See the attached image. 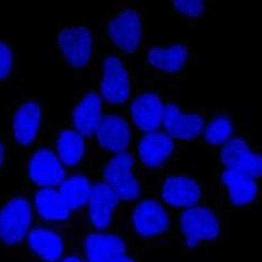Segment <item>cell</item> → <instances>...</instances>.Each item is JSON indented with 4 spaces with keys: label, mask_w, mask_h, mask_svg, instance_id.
<instances>
[{
    "label": "cell",
    "mask_w": 262,
    "mask_h": 262,
    "mask_svg": "<svg viewBox=\"0 0 262 262\" xmlns=\"http://www.w3.org/2000/svg\"><path fill=\"white\" fill-rule=\"evenodd\" d=\"M103 111H104V102L92 85L75 90L73 103L71 106L68 107V112L73 127L88 142L89 150L92 147L94 135L98 130Z\"/></svg>",
    "instance_id": "obj_21"
},
{
    "label": "cell",
    "mask_w": 262,
    "mask_h": 262,
    "mask_svg": "<svg viewBox=\"0 0 262 262\" xmlns=\"http://www.w3.org/2000/svg\"><path fill=\"white\" fill-rule=\"evenodd\" d=\"M70 249L89 262H107L129 253L145 252V248L125 233L90 231L74 226L71 232Z\"/></svg>",
    "instance_id": "obj_15"
},
{
    "label": "cell",
    "mask_w": 262,
    "mask_h": 262,
    "mask_svg": "<svg viewBox=\"0 0 262 262\" xmlns=\"http://www.w3.org/2000/svg\"><path fill=\"white\" fill-rule=\"evenodd\" d=\"M236 124L233 121V112L229 107L213 106L202 135L195 143L204 150L217 151L229 141Z\"/></svg>",
    "instance_id": "obj_25"
},
{
    "label": "cell",
    "mask_w": 262,
    "mask_h": 262,
    "mask_svg": "<svg viewBox=\"0 0 262 262\" xmlns=\"http://www.w3.org/2000/svg\"><path fill=\"white\" fill-rule=\"evenodd\" d=\"M33 220L32 190L23 185L0 194V250L5 256L19 257Z\"/></svg>",
    "instance_id": "obj_9"
},
{
    "label": "cell",
    "mask_w": 262,
    "mask_h": 262,
    "mask_svg": "<svg viewBox=\"0 0 262 262\" xmlns=\"http://www.w3.org/2000/svg\"><path fill=\"white\" fill-rule=\"evenodd\" d=\"M54 146L62 164L68 170L77 168L89 154L88 142L70 121L67 108L64 115L54 122Z\"/></svg>",
    "instance_id": "obj_22"
},
{
    "label": "cell",
    "mask_w": 262,
    "mask_h": 262,
    "mask_svg": "<svg viewBox=\"0 0 262 262\" xmlns=\"http://www.w3.org/2000/svg\"><path fill=\"white\" fill-rule=\"evenodd\" d=\"M216 177L219 184L216 197L225 211H243L261 199V181L243 171L217 166Z\"/></svg>",
    "instance_id": "obj_18"
},
{
    "label": "cell",
    "mask_w": 262,
    "mask_h": 262,
    "mask_svg": "<svg viewBox=\"0 0 262 262\" xmlns=\"http://www.w3.org/2000/svg\"><path fill=\"white\" fill-rule=\"evenodd\" d=\"M127 206L106 184L93 177L91 194L75 227L90 231L125 233Z\"/></svg>",
    "instance_id": "obj_11"
},
{
    "label": "cell",
    "mask_w": 262,
    "mask_h": 262,
    "mask_svg": "<svg viewBox=\"0 0 262 262\" xmlns=\"http://www.w3.org/2000/svg\"><path fill=\"white\" fill-rule=\"evenodd\" d=\"M173 226L174 211L163 204L155 188L127 206L125 234L145 249L168 248Z\"/></svg>",
    "instance_id": "obj_5"
},
{
    "label": "cell",
    "mask_w": 262,
    "mask_h": 262,
    "mask_svg": "<svg viewBox=\"0 0 262 262\" xmlns=\"http://www.w3.org/2000/svg\"><path fill=\"white\" fill-rule=\"evenodd\" d=\"M19 71V50L15 38L0 36V86H5Z\"/></svg>",
    "instance_id": "obj_26"
},
{
    "label": "cell",
    "mask_w": 262,
    "mask_h": 262,
    "mask_svg": "<svg viewBox=\"0 0 262 262\" xmlns=\"http://www.w3.org/2000/svg\"><path fill=\"white\" fill-rule=\"evenodd\" d=\"M145 38V5L135 0H117L110 5L96 33L100 47L125 62L139 56Z\"/></svg>",
    "instance_id": "obj_2"
},
{
    "label": "cell",
    "mask_w": 262,
    "mask_h": 262,
    "mask_svg": "<svg viewBox=\"0 0 262 262\" xmlns=\"http://www.w3.org/2000/svg\"><path fill=\"white\" fill-rule=\"evenodd\" d=\"M144 68L155 82L178 83L188 80L198 61L191 41L183 36L145 38L140 53Z\"/></svg>",
    "instance_id": "obj_3"
},
{
    "label": "cell",
    "mask_w": 262,
    "mask_h": 262,
    "mask_svg": "<svg viewBox=\"0 0 262 262\" xmlns=\"http://www.w3.org/2000/svg\"><path fill=\"white\" fill-rule=\"evenodd\" d=\"M174 211V226L168 238V247L179 244L182 256H188L219 246L228 233L227 217L229 212L213 202Z\"/></svg>",
    "instance_id": "obj_1"
},
{
    "label": "cell",
    "mask_w": 262,
    "mask_h": 262,
    "mask_svg": "<svg viewBox=\"0 0 262 262\" xmlns=\"http://www.w3.org/2000/svg\"><path fill=\"white\" fill-rule=\"evenodd\" d=\"M155 192L163 204L171 210L213 202L215 194L202 178L187 173H164L154 175Z\"/></svg>",
    "instance_id": "obj_14"
},
{
    "label": "cell",
    "mask_w": 262,
    "mask_h": 262,
    "mask_svg": "<svg viewBox=\"0 0 262 262\" xmlns=\"http://www.w3.org/2000/svg\"><path fill=\"white\" fill-rule=\"evenodd\" d=\"M127 62L98 45L90 70L91 85L98 91L106 106L127 108L133 91V70Z\"/></svg>",
    "instance_id": "obj_7"
},
{
    "label": "cell",
    "mask_w": 262,
    "mask_h": 262,
    "mask_svg": "<svg viewBox=\"0 0 262 262\" xmlns=\"http://www.w3.org/2000/svg\"><path fill=\"white\" fill-rule=\"evenodd\" d=\"M59 262H89V261L85 258L82 257L81 254L77 253L75 251L71 250L70 248H69L68 252L60 259Z\"/></svg>",
    "instance_id": "obj_30"
},
{
    "label": "cell",
    "mask_w": 262,
    "mask_h": 262,
    "mask_svg": "<svg viewBox=\"0 0 262 262\" xmlns=\"http://www.w3.org/2000/svg\"><path fill=\"white\" fill-rule=\"evenodd\" d=\"M168 5L173 17L201 19L207 16L211 3L205 0H170Z\"/></svg>",
    "instance_id": "obj_27"
},
{
    "label": "cell",
    "mask_w": 262,
    "mask_h": 262,
    "mask_svg": "<svg viewBox=\"0 0 262 262\" xmlns=\"http://www.w3.org/2000/svg\"><path fill=\"white\" fill-rule=\"evenodd\" d=\"M54 122L56 117L47 112L38 140L21 157L24 185L30 188L58 187L69 173L54 146Z\"/></svg>",
    "instance_id": "obj_6"
},
{
    "label": "cell",
    "mask_w": 262,
    "mask_h": 262,
    "mask_svg": "<svg viewBox=\"0 0 262 262\" xmlns=\"http://www.w3.org/2000/svg\"><path fill=\"white\" fill-rule=\"evenodd\" d=\"M145 260V252L142 253H129L114 258L107 262H144Z\"/></svg>",
    "instance_id": "obj_29"
},
{
    "label": "cell",
    "mask_w": 262,
    "mask_h": 262,
    "mask_svg": "<svg viewBox=\"0 0 262 262\" xmlns=\"http://www.w3.org/2000/svg\"><path fill=\"white\" fill-rule=\"evenodd\" d=\"M33 215L48 223L75 226V217L57 187L31 188Z\"/></svg>",
    "instance_id": "obj_24"
},
{
    "label": "cell",
    "mask_w": 262,
    "mask_h": 262,
    "mask_svg": "<svg viewBox=\"0 0 262 262\" xmlns=\"http://www.w3.org/2000/svg\"><path fill=\"white\" fill-rule=\"evenodd\" d=\"M86 157L92 176L106 184L124 203H133L154 188L132 151L117 154L89 151Z\"/></svg>",
    "instance_id": "obj_4"
},
{
    "label": "cell",
    "mask_w": 262,
    "mask_h": 262,
    "mask_svg": "<svg viewBox=\"0 0 262 262\" xmlns=\"http://www.w3.org/2000/svg\"><path fill=\"white\" fill-rule=\"evenodd\" d=\"M134 135L135 130L129 119L128 110L110 107L104 104L101 122L89 151H99L103 154L130 151Z\"/></svg>",
    "instance_id": "obj_20"
},
{
    "label": "cell",
    "mask_w": 262,
    "mask_h": 262,
    "mask_svg": "<svg viewBox=\"0 0 262 262\" xmlns=\"http://www.w3.org/2000/svg\"><path fill=\"white\" fill-rule=\"evenodd\" d=\"M93 177L90 170L88 157L77 168L69 170L66 179L58 186V190L67 206L75 217V225L79 222L88 204L92 190Z\"/></svg>",
    "instance_id": "obj_23"
},
{
    "label": "cell",
    "mask_w": 262,
    "mask_h": 262,
    "mask_svg": "<svg viewBox=\"0 0 262 262\" xmlns=\"http://www.w3.org/2000/svg\"><path fill=\"white\" fill-rule=\"evenodd\" d=\"M74 226L48 223L33 215L19 259L21 262H59L70 248Z\"/></svg>",
    "instance_id": "obj_12"
},
{
    "label": "cell",
    "mask_w": 262,
    "mask_h": 262,
    "mask_svg": "<svg viewBox=\"0 0 262 262\" xmlns=\"http://www.w3.org/2000/svg\"><path fill=\"white\" fill-rule=\"evenodd\" d=\"M218 166L243 171L253 178L262 176V153L260 144L253 140L250 130L236 124L229 141L217 151Z\"/></svg>",
    "instance_id": "obj_19"
},
{
    "label": "cell",
    "mask_w": 262,
    "mask_h": 262,
    "mask_svg": "<svg viewBox=\"0 0 262 262\" xmlns=\"http://www.w3.org/2000/svg\"><path fill=\"white\" fill-rule=\"evenodd\" d=\"M46 116V104L37 93L24 94L11 102L4 124L8 134L12 156L21 158L36 143Z\"/></svg>",
    "instance_id": "obj_10"
},
{
    "label": "cell",
    "mask_w": 262,
    "mask_h": 262,
    "mask_svg": "<svg viewBox=\"0 0 262 262\" xmlns=\"http://www.w3.org/2000/svg\"><path fill=\"white\" fill-rule=\"evenodd\" d=\"M12 157V150L7 134L5 124L0 125V174L9 166Z\"/></svg>",
    "instance_id": "obj_28"
},
{
    "label": "cell",
    "mask_w": 262,
    "mask_h": 262,
    "mask_svg": "<svg viewBox=\"0 0 262 262\" xmlns=\"http://www.w3.org/2000/svg\"><path fill=\"white\" fill-rule=\"evenodd\" d=\"M188 147V144L174 140L161 128L150 133H135L130 151L143 173L148 177L167 171L182 151Z\"/></svg>",
    "instance_id": "obj_16"
},
{
    "label": "cell",
    "mask_w": 262,
    "mask_h": 262,
    "mask_svg": "<svg viewBox=\"0 0 262 262\" xmlns=\"http://www.w3.org/2000/svg\"><path fill=\"white\" fill-rule=\"evenodd\" d=\"M173 93L157 86L151 79H143L133 71V91L127 105L135 133H150L162 128L164 106Z\"/></svg>",
    "instance_id": "obj_13"
},
{
    "label": "cell",
    "mask_w": 262,
    "mask_h": 262,
    "mask_svg": "<svg viewBox=\"0 0 262 262\" xmlns=\"http://www.w3.org/2000/svg\"><path fill=\"white\" fill-rule=\"evenodd\" d=\"M58 57L63 69L77 80L89 75L96 52V33L86 17L59 24L56 33Z\"/></svg>",
    "instance_id": "obj_8"
},
{
    "label": "cell",
    "mask_w": 262,
    "mask_h": 262,
    "mask_svg": "<svg viewBox=\"0 0 262 262\" xmlns=\"http://www.w3.org/2000/svg\"><path fill=\"white\" fill-rule=\"evenodd\" d=\"M213 106L186 105L171 94L164 106L162 129L174 140L188 144L202 135Z\"/></svg>",
    "instance_id": "obj_17"
}]
</instances>
